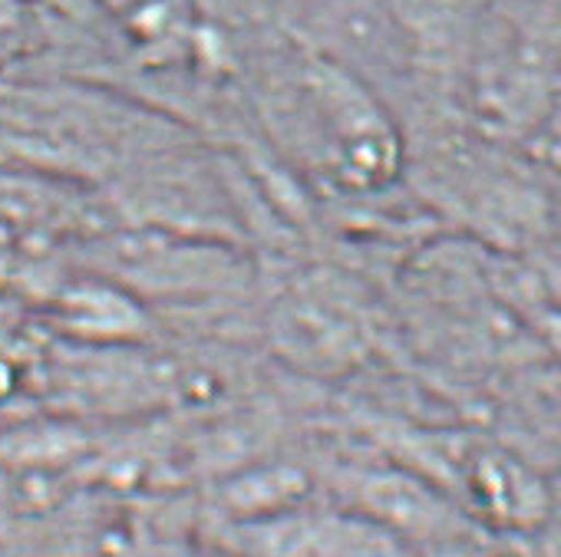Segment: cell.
I'll use <instances>...</instances> for the list:
<instances>
[{"label": "cell", "instance_id": "obj_2", "mask_svg": "<svg viewBox=\"0 0 561 557\" xmlns=\"http://www.w3.org/2000/svg\"><path fill=\"white\" fill-rule=\"evenodd\" d=\"M472 488L482 508L512 524L531 521L541 508V491L531 475L505 455H482L472 472Z\"/></svg>", "mask_w": 561, "mask_h": 557}, {"label": "cell", "instance_id": "obj_3", "mask_svg": "<svg viewBox=\"0 0 561 557\" xmlns=\"http://www.w3.org/2000/svg\"><path fill=\"white\" fill-rule=\"evenodd\" d=\"M100 4H103L110 14H116V18H133L136 11L156 4V0H100Z\"/></svg>", "mask_w": 561, "mask_h": 557}, {"label": "cell", "instance_id": "obj_1", "mask_svg": "<svg viewBox=\"0 0 561 557\" xmlns=\"http://www.w3.org/2000/svg\"><path fill=\"white\" fill-rule=\"evenodd\" d=\"M244 557H393L383 527L344 514H261L238 527Z\"/></svg>", "mask_w": 561, "mask_h": 557}]
</instances>
